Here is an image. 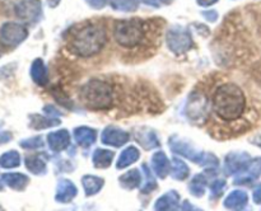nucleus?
Wrapping results in <instances>:
<instances>
[{
	"label": "nucleus",
	"instance_id": "obj_35",
	"mask_svg": "<svg viewBox=\"0 0 261 211\" xmlns=\"http://www.w3.org/2000/svg\"><path fill=\"white\" fill-rule=\"evenodd\" d=\"M88 3L89 7H92L93 9H102L107 5L109 0H86Z\"/></svg>",
	"mask_w": 261,
	"mask_h": 211
},
{
	"label": "nucleus",
	"instance_id": "obj_32",
	"mask_svg": "<svg viewBox=\"0 0 261 211\" xmlns=\"http://www.w3.org/2000/svg\"><path fill=\"white\" fill-rule=\"evenodd\" d=\"M143 170H144V174H145V178H147V180H145L144 186L142 187V192L149 193L157 188V182H155L154 178L152 177V173H150V170L148 169V167L145 164H143Z\"/></svg>",
	"mask_w": 261,
	"mask_h": 211
},
{
	"label": "nucleus",
	"instance_id": "obj_29",
	"mask_svg": "<svg viewBox=\"0 0 261 211\" xmlns=\"http://www.w3.org/2000/svg\"><path fill=\"white\" fill-rule=\"evenodd\" d=\"M20 164V155L19 153L15 152V150H10V152L4 153V154L0 157V167L7 168H17Z\"/></svg>",
	"mask_w": 261,
	"mask_h": 211
},
{
	"label": "nucleus",
	"instance_id": "obj_40",
	"mask_svg": "<svg viewBox=\"0 0 261 211\" xmlns=\"http://www.w3.org/2000/svg\"><path fill=\"white\" fill-rule=\"evenodd\" d=\"M59 3H60V0H47L48 7L51 8H56L59 5Z\"/></svg>",
	"mask_w": 261,
	"mask_h": 211
},
{
	"label": "nucleus",
	"instance_id": "obj_5",
	"mask_svg": "<svg viewBox=\"0 0 261 211\" xmlns=\"http://www.w3.org/2000/svg\"><path fill=\"white\" fill-rule=\"evenodd\" d=\"M170 147L173 153L182 155L198 164L209 165V167H218L219 164V160L213 154H205L204 152L196 150L193 145L185 140H181L178 136L170 137Z\"/></svg>",
	"mask_w": 261,
	"mask_h": 211
},
{
	"label": "nucleus",
	"instance_id": "obj_41",
	"mask_svg": "<svg viewBox=\"0 0 261 211\" xmlns=\"http://www.w3.org/2000/svg\"><path fill=\"white\" fill-rule=\"evenodd\" d=\"M252 142H254L256 146H259L261 149V135H259V136H256V137H254V139H252Z\"/></svg>",
	"mask_w": 261,
	"mask_h": 211
},
{
	"label": "nucleus",
	"instance_id": "obj_7",
	"mask_svg": "<svg viewBox=\"0 0 261 211\" xmlns=\"http://www.w3.org/2000/svg\"><path fill=\"white\" fill-rule=\"evenodd\" d=\"M28 31L20 23L7 22L0 27V38L2 42L8 46H17L27 38Z\"/></svg>",
	"mask_w": 261,
	"mask_h": 211
},
{
	"label": "nucleus",
	"instance_id": "obj_39",
	"mask_svg": "<svg viewBox=\"0 0 261 211\" xmlns=\"http://www.w3.org/2000/svg\"><path fill=\"white\" fill-rule=\"evenodd\" d=\"M196 2H198V4L200 7H211V5L216 4L218 0H196Z\"/></svg>",
	"mask_w": 261,
	"mask_h": 211
},
{
	"label": "nucleus",
	"instance_id": "obj_15",
	"mask_svg": "<svg viewBox=\"0 0 261 211\" xmlns=\"http://www.w3.org/2000/svg\"><path fill=\"white\" fill-rule=\"evenodd\" d=\"M261 174V158H255L251 159L247 169L242 173V175L237 179H234L236 185H245V183H250L259 178Z\"/></svg>",
	"mask_w": 261,
	"mask_h": 211
},
{
	"label": "nucleus",
	"instance_id": "obj_10",
	"mask_svg": "<svg viewBox=\"0 0 261 211\" xmlns=\"http://www.w3.org/2000/svg\"><path fill=\"white\" fill-rule=\"evenodd\" d=\"M251 158L247 153H231L224 160V172L229 175L242 174L249 167Z\"/></svg>",
	"mask_w": 261,
	"mask_h": 211
},
{
	"label": "nucleus",
	"instance_id": "obj_6",
	"mask_svg": "<svg viewBox=\"0 0 261 211\" xmlns=\"http://www.w3.org/2000/svg\"><path fill=\"white\" fill-rule=\"evenodd\" d=\"M166 42L168 48L176 55L185 53L186 51L193 47V37L186 28L180 25H173L167 31L166 35Z\"/></svg>",
	"mask_w": 261,
	"mask_h": 211
},
{
	"label": "nucleus",
	"instance_id": "obj_21",
	"mask_svg": "<svg viewBox=\"0 0 261 211\" xmlns=\"http://www.w3.org/2000/svg\"><path fill=\"white\" fill-rule=\"evenodd\" d=\"M135 137L139 141V144H142V146L144 149L150 150L153 147L160 146V141L157 139V135L154 134V131L149 129H140L135 132Z\"/></svg>",
	"mask_w": 261,
	"mask_h": 211
},
{
	"label": "nucleus",
	"instance_id": "obj_33",
	"mask_svg": "<svg viewBox=\"0 0 261 211\" xmlns=\"http://www.w3.org/2000/svg\"><path fill=\"white\" fill-rule=\"evenodd\" d=\"M20 146L23 149H38V147H42L43 146V140L41 136H35V137H30V139H25L22 140L19 142Z\"/></svg>",
	"mask_w": 261,
	"mask_h": 211
},
{
	"label": "nucleus",
	"instance_id": "obj_13",
	"mask_svg": "<svg viewBox=\"0 0 261 211\" xmlns=\"http://www.w3.org/2000/svg\"><path fill=\"white\" fill-rule=\"evenodd\" d=\"M76 193H78V190L71 180L61 179L58 185L55 200L61 203H68L75 197Z\"/></svg>",
	"mask_w": 261,
	"mask_h": 211
},
{
	"label": "nucleus",
	"instance_id": "obj_16",
	"mask_svg": "<svg viewBox=\"0 0 261 211\" xmlns=\"http://www.w3.org/2000/svg\"><path fill=\"white\" fill-rule=\"evenodd\" d=\"M180 202V195L176 191H168L163 196H161L154 203L155 210H176Z\"/></svg>",
	"mask_w": 261,
	"mask_h": 211
},
{
	"label": "nucleus",
	"instance_id": "obj_4",
	"mask_svg": "<svg viewBox=\"0 0 261 211\" xmlns=\"http://www.w3.org/2000/svg\"><path fill=\"white\" fill-rule=\"evenodd\" d=\"M145 35V23L138 18L117 20L114 24V38L122 47H137L143 42Z\"/></svg>",
	"mask_w": 261,
	"mask_h": 211
},
{
	"label": "nucleus",
	"instance_id": "obj_14",
	"mask_svg": "<svg viewBox=\"0 0 261 211\" xmlns=\"http://www.w3.org/2000/svg\"><path fill=\"white\" fill-rule=\"evenodd\" d=\"M247 201H249L247 193L245 191L236 190L227 196L223 202V206L228 208V210H242V208L246 207Z\"/></svg>",
	"mask_w": 261,
	"mask_h": 211
},
{
	"label": "nucleus",
	"instance_id": "obj_28",
	"mask_svg": "<svg viewBox=\"0 0 261 211\" xmlns=\"http://www.w3.org/2000/svg\"><path fill=\"white\" fill-rule=\"evenodd\" d=\"M25 167L33 174L42 175L46 173V163L40 155H28L25 158Z\"/></svg>",
	"mask_w": 261,
	"mask_h": 211
},
{
	"label": "nucleus",
	"instance_id": "obj_36",
	"mask_svg": "<svg viewBox=\"0 0 261 211\" xmlns=\"http://www.w3.org/2000/svg\"><path fill=\"white\" fill-rule=\"evenodd\" d=\"M201 15H203L206 20H209V22H216V20L218 19V13H217L216 10H205V12L201 13Z\"/></svg>",
	"mask_w": 261,
	"mask_h": 211
},
{
	"label": "nucleus",
	"instance_id": "obj_43",
	"mask_svg": "<svg viewBox=\"0 0 261 211\" xmlns=\"http://www.w3.org/2000/svg\"><path fill=\"white\" fill-rule=\"evenodd\" d=\"M160 3H163V4H171V3L173 2V0H158Z\"/></svg>",
	"mask_w": 261,
	"mask_h": 211
},
{
	"label": "nucleus",
	"instance_id": "obj_17",
	"mask_svg": "<svg viewBox=\"0 0 261 211\" xmlns=\"http://www.w3.org/2000/svg\"><path fill=\"white\" fill-rule=\"evenodd\" d=\"M152 168L154 170L155 174L160 178H166L167 174L170 173L171 165L168 162L167 157L163 152H157L154 153V155L152 157Z\"/></svg>",
	"mask_w": 261,
	"mask_h": 211
},
{
	"label": "nucleus",
	"instance_id": "obj_18",
	"mask_svg": "<svg viewBox=\"0 0 261 211\" xmlns=\"http://www.w3.org/2000/svg\"><path fill=\"white\" fill-rule=\"evenodd\" d=\"M0 178H2L3 183L15 191H23L30 182V178L22 173H4Z\"/></svg>",
	"mask_w": 261,
	"mask_h": 211
},
{
	"label": "nucleus",
	"instance_id": "obj_25",
	"mask_svg": "<svg viewBox=\"0 0 261 211\" xmlns=\"http://www.w3.org/2000/svg\"><path fill=\"white\" fill-rule=\"evenodd\" d=\"M58 125H60V121L58 118L41 116V114H31L30 116V126L35 130L48 129V127L58 126Z\"/></svg>",
	"mask_w": 261,
	"mask_h": 211
},
{
	"label": "nucleus",
	"instance_id": "obj_44",
	"mask_svg": "<svg viewBox=\"0 0 261 211\" xmlns=\"http://www.w3.org/2000/svg\"><path fill=\"white\" fill-rule=\"evenodd\" d=\"M2 182H3V180H2V178H0V191H3V185H2Z\"/></svg>",
	"mask_w": 261,
	"mask_h": 211
},
{
	"label": "nucleus",
	"instance_id": "obj_34",
	"mask_svg": "<svg viewBox=\"0 0 261 211\" xmlns=\"http://www.w3.org/2000/svg\"><path fill=\"white\" fill-rule=\"evenodd\" d=\"M226 190V180L224 179H217L212 183L211 191H212V197L217 198L223 193V191Z\"/></svg>",
	"mask_w": 261,
	"mask_h": 211
},
{
	"label": "nucleus",
	"instance_id": "obj_42",
	"mask_svg": "<svg viewBox=\"0 0 261 211\" xmlns=\"http://www.w3.org/2000/svg\"><path fill=\"white\" fill-rule=\"evenodd\" d=\"M145 3H147L148 5H153V7H160V4H158V0H144Z\"/></svg>",
	"mask_w": 261,
	"mask_h": 211
},
{
	"label": "nucleus",
	"instance_id": "obj_26",
	"mask_svg": "<svg viewBox=\"0 0 261 211\" xmlns=\"http://www.w3.org/2000/svg\"><path fill=\"white\" fill-rule=\"evenodd\" d=\"M120 185L122 186L126 190H134L138 186H140L142 182V175H140L139 170L138 169H132L129 172H126L125 174H122L119 178Z\"/></svg>",
	"mask_w": 261,
	"mask_h": 211
},
{
	"label": "nucleus",
	"instance_id": "obj_19",
	"mask_svg": "<svg viewBox=\"0 0 261 211\" xmlns=\"http://www.w3.org/2000/svg\"><path fill=\"white\" fill-rule=\"evenodd\" d=\"M31 78L35 81L37 85H46L48 81V75H47V69H46L45 64L41 58H36L32 63L31 66Z\"/></svg>",
	"mask_w": 261,
	"mask_h": 211
},
{
	"label": "nucleus",
	"instance_id": "obj_31",
	"mask_svg": "<svg viewBox=\"0 0 261 211\" xmlns=\"http://www.w3.org/2000/svg\"><path fill=\"white\" fill-rule=\"evenodd\" d=\"M140 0H111L114 9L120 12H134L139 7Z\"/></svg>",
	"mask_w": 261,
	"mask_h": 211
},
{
	"label": "nucleus",
	"instance_id": "obj_3",
	"mask_svg": "<svg viewBox=\"0 0 261 211\" xmlns=\"http://www.w3.org/2000/svg\"><path fill=\"white\" fill-rule=\"evenodd\" d=\"M81 98L91 109L111 108L114 103V88L106 81L93 79L82 86Z\"/></svg>",
	"mask_w": 261,
	"mask_h": 211
},
{
	"label": "nucleus",
	"instance_id": "obj_20",
	"mask_svg": "<svg viewBox=\"0 0 261 211\" xmlns=\"http://www.w3.org/2000/svg\"><path fill=\"white\" fill-rule=\"evenodd\" d=\"M74 137H75L76 144L87 147L96 141L97 132L93 129H91V127L81 126L74 130Z\"/></svg>",
	"mask_w": 261,
	"mask_h": 211
},
{
	"label": "nucleus",
	"instance_id": "obj_23",
	"mask_svg": "<svg viewBox=\"0 0 261 211\" xmlns=\"http://www.w3.org/2000/svg\"><path fill=\"white\" fill-rule=\"evenodd\" d=\"M114 153L107 149H96L92 157V162L96 168H109L111 165L112 159H114Z\"/></svg>",
	"mask_w": 261,
	"mask_h": 211
},
{
	"label": "nucleus",
	"instance_id": "obj_30",
	"mask_svg": "<svg viewBox=\"0 0 261 211\" xmlns=\"http://www.w3.org/2000/svg\"><path fill=\"white\" fill-rule=\"evenodd\" d=\"M206 178L203 174H196L190 183V192L195 197H201L205 193Z\"/></svg>",
	"mask_w": 261,
	"mask_h": 211
},
{
	"label": "nucleus",
	"instance_id": "obj_1",
	"mask_svg": "<svg viewBox=\"0 0 261 211\" xmlns=\"http://www.w3.org/2000/svg\"><path fill=\"white\" fill-rule=\"evenodd\" d=\"M214 114L226 122L237 121L246 109V96L240 85L234 83H224L216 88L213 93Z\"/></svg>",
	"mask_w": 261,
	"mask_h": 211
},
{
	"label": "nucleus",
	"instance_id": "obj_22",
	"mask_svg": "<svg viewBox=\"0 0 261 211\" xmlns=\"http://www.w3.org/2000/svg\"><path fill=\"white\" fill-rule=\"evenodd\" d=\"M82 185H83L84 192H86L87 196H93L102 190V187L105 185V180L101 177L86 174L82 178Z\"/></svg>",
	"mask_w": 261,
	"mask_h": 211
},
{
	"label": "nucleus",
	"instance_id": "obj_38",
	"mask_svg": "<svg viewBox=\"0 0 261 211\" xmlns=\"http://www.w3.org/2000/svg\"><path fill=\"white\" fill-rule=\"evenodd\" d=\"M12 140V135L10 132H0V144H5V142L10 141Z\"/></svg>",
	"mask_w": 261,
	"mask_h": 211
},
{
	"label": "nucleus",
	"instance_id": "obj_8",
	"mask_svg": "<svg viewBox=\"0 0 261 211\" xmlns=\"http://www.w3.org/2000/svg\"><path fill=\"white\" fill-rule=\"evenodd\" d=\"M206 108H208V102L204 94L200 93H191L189 98L188 104H186L185 113L190 118L191 122H204L206 117Z\"/></svg>",
	"mask_w": 261,
	"mask_h": 211
},
{
	"label": "nucleus",
	"instance_id": "obj_9",
	"mask_svg": "<svg viewBox=\"0 0 261 211\" xmlns=\"http://www.w3.org/2000/svg\"><path fill=\"white\" fill-rule=\"evenodd\" d=\"M15 15L23 22L35 23L42 13V5L40 0H20L14 8Z\"/></svg>",
	"mask_w": 261,
	"mask_h": 211
},
{
	"label": "nucleus",
	"instance_id": "obj_27",
	"mask_svg": "<svg viewBox=\"0 0 261 211\" xmlns=\"http://www.w3.org/2000/svg\"><path fill=\"white\" fill-rule=\"evenodd\" d=\"M189 173H190V169L186 163H184L178 158H173L172 163H171V177L173 179L185 180L189 177Z\"/></svg>",
	"mask_w": 261,
	"mask_h": 211
},
{
	"label": "nucleus",
	"instance_id": "obj_11",
	"mask_svg": "<svg viewBox=\"0 0 261 211\" xmlns=\"http://www.w3.org/2000/svg\"><path fill=\"white\" fill-rule=\"evenodd\" d=\"M130 139V135L124 130L116 126H107L101 135V140L105 145L120 147L126 144Z\"/></svg>",
	"mask_w": 261,
	"mask_h": 211
},
{
	"label": "nucleus",
	"instance_id": "obj_2",
	"mask_svg": "<svg viewBox=\"0 0 261 211\" xmlns=\"http://www.w3.org/2000/svg\"><path fill=\"white\" fill-rule=\"evenodd\" d=\"M107 42L106 29L99 23L87 22L74 31L69 40L71 52L81 57H91L97 55Z\"/></svg>",
	"mask_w": 261,
	"mask_h": 211
},
{
	"label": "nucleus",
	"instance_id": "obj_24",
	"mask_svg": "<svg viewBox=\"0 0 261 211\" xmlns=\"http://www.w3.org/2000/svg\"><path fill=\"white\" fill-rule=\"evenodd\" d=\"M139 157H140V153L137 147L135 146L126 147V149L121 153L119 160H117V164H116L117 169H122V168H126L129 167V165L134 164V163L139 159Z\"/></svg>",
	"mask_w": 261,
	"mask_h": 211
},
{
	"label": "nucleus",
	"instance_id": "obj_12",
	"mask_svg": "<svg viewBox=\"0 0 261 211\" xmlns=\"http://www.w3.org/2000/svg\"><path fill=\"white\" fill-rule=\"evenodd\" d=\"M47 142L53 152H63L70 145V135L68 130H58L47 135Z\"/></svg>",
	"mask_w": 261,
	"mask_h": 211
},
{
	"label": "nucleus",
	"instance_id": "obj_37",
	"mask_svg": "<svg viewBox=\"0 0 261 211\" xmlns=\"http://www.w3.org/2000/svg\"><path fill=\"white\" fill-rule=\"evenodd\" d=\"M252 198H254L255 203L261 205V183L254 188V192H252Z\"/></svg>",
	"mask_w": 261,
	"mask_h": 211
},
{
	"label": "nucleus",
	"instance_id": "obj_45",
	"mask_svg": "<svg viewBox=\"0 0 261 211\" xmlns=\"http://www.w3.org/2000/svg\"><path fill=\"white\" fill-rule=\"evenodd\" d=\"M2 51H3L2 50V43H0V56H2Z\"/></svg>",
	"mask_w": 261,
	"mask_h": 211
}]
</instances>
